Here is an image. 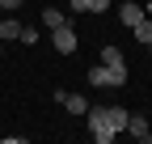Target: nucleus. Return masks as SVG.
<instances>
[{
    "label": "nucleus",
    "mask_w": 152,
    "mask_h": 144,
    "mask_svg": "<svg viewBox=\"0 0 152 144\" xmlns=\"http://www.w3.org/2000/svg\"><path fill=\"white\" fill-rule=\"evenodd\" d=\"M89 85L93 89H118V85H127V64H93L89 68Z\"/></svg>",
    "instance_id": "nucleus-1"
},
{
    "label": "nucleus",
    "mask_w": 152,
    "mask_h": 144,
    "mask_svg": "<svg viewBox=\"0 0 152 144\" xmlns=\"http://www.w3.org/2000/svg\"><path fill=\"white\" fill-rule=\"evenodd\" d=\"M85 119H89V132H93V140H97V144H110L114 136H118V132L110 127L106 106H89V110H85Z\"/></svg>",
    "instance_id": "nucleus-2"
},
{
    "label": "nucleus",
    "mask_w": 152,
    "mask_h": 144,
    "mask_svg": "<svg viewBox=\"0 0 152 144\" xmlns=\"http://www.w3.org/2000/svg\"><path fill=\"white\" fill-rule=\"evenodd\" d=\"M51 43H55V51H59V55H72V51L80 47V38H76V30H72V21H64V26H55V30H51Z\"/></svg>",
    "instance_id": "nucleus-3"
},
{
    "label": "nucleus",
    "mask_w": 152,
    "mask_h": 144,
    "mask_svg": "<svg viewBox=\"0 0 152 144\" xmlns=\"http://www.w3.org/2000/svg\"><path fill=\"white\" fill-rule=\"evenodd\" d=\"M127 132L135 136L140 144H152V119H144V115H131V119H127Z\"/></svg>",
    "instance_id": "nucleus-4"
},
{
    "label": "nucleus",
    "mask_w": 152,
    "mask_h": 144,
    "mask_svg": "<svg viewBox=\"0 0 152 144\" xmlns=\"http://www.w3.org/2000/svg\"><path fill=\"white\" fill-rule=\"evenodd\" d=\"M144 17H148V13H144V4H135V0H127V4H118V21H123L127 30H131V26H140Z\"/></svg>",
    "instance_id": "nucleus-5"
},
{
    "label": "nucleus",
    "mask_w": 152,
    "mask_h": 144,
    "mask_svg": "<svg viewBox=\"0 0 152 144\" xmlns=\"http://www.w3.org/2000/svg\"><path fill=\"white\" fill-rule=\"evenodd\" d=\"M59 102H64L68 115H85V110H89V102H85L80 93H59Z\"/></svg>",
    "instance_id": "nucleus-6"
},
{
    "label": "nucleus",
    "mask_w": 152,
    "mask_h": 144,
    "mask_svg": "<svg viewBox=\"0 0 152 144\" xmlns=\"http://www.w3.org/2000/svg\"><path fill=\"white\" fill-rule=\"evenodd\" d=\"M13 38H21V21L17 17H4L0 21V43H13Z\"/></svg>",
    "instance_id": "nucleus-7"
},
{
    "label": "nucleus",
    "mask_w": 152,
    "mask_h": 144,
    "mask_svg": "<svg viewBox=\"0 0 152 144\" xmlns=\"http://www.w3.org/2000/svg\"><path fill=\"white\" fill-rule=\"evenodd\" d=\"M110 0H72V13H106Z\"/></svg>",
    "instance_id": "nucleus-8"
},
{
    "label": "nucleus",
    "mask_w": 152,
    "mask_h": 144,
    "mask_svg": "<svg viewBox=\"0 0 152 144\" xmlns=\"http://www.w3.org/2000/svg\"><path fill=\"white\" fill-rule=\"evenodd\" d=\"M106 115H110V127H114V132H127V119H131V115L123 110V106H106Z\"/></svg>",
    "instance_id": "nucleus-9"
},
{
    "label": "nucleus",
    "mask_w": 152,
    "mask_h": 144,
    "mask_svg": "<svg viewBox=\"0 0 152 144\" xmlns=\"http://www.w3.org/2000/svg\"><path fill=\"white\" fill-rule=\"evenodd\" d=\"M64 21H68V17H64L59 9H42V26H47V30H55V26H64Z\"/></svg>",
    "instance_id": "nucleus-10"
},
{
    "label": "nucleus",
    "mask_w": 152,
    "mask_h": 144,
    "mask_svg": "<svg viewBox=\"0 0 152 144\" xmlns=\"http://www.w3.org/2000/svg\"><path fill=\"white\" fill-rule=\"evenodd\" d=\"M131 30H135V38H140L144 47L152 43V17H144V21H140V26H131Z\"/></svg>",
    "instance_id": "nucleus-11"
},
{
    "label": "nucleus",
    "mask_w": 152,
    "mask_h": 144,
    "mask_svg": "<svg viewBox=\"0 0 152 144\" xmlns=\"http://www.w3.org/2000/svg\"><path fill=\"white\" fill-rule=\"evenodd\" d=\"M102 64H123V51L114 47V43H106L102 47Z\"/></svg>",
    "instance_id": "nucleus-12"
},
{
    "label": "nucleus",
    "mask_w": 152,
    "mask_h": 144,
    "mask_svg": "<svg viewBox=\"0 0 152 144\" xmlns=\"http://www.w3.org/2000/svg\"><path fill=\"white\" fill-rule=\"evenodd\" d=\"M21 43H26V47H34V43H38V30H30V26H21Z\"/></svg>",
    "instance_id": "nucleus-13"
},
{
    "label": "nucleus",
    "mask_w": 152,
    "mask_h": 144,
    "mask_svg": "<svg viewBox=\"0 0 152 144\" xmlns=\"http://www.w3.org/2000/svg\"><path fill=\"white\" fill-rule=\"evenodd\" d=\"M0 4H4V13H17V9L26 4V0H0Z\"/></svg>",
    "instance_id": "nucleus-14"
},
{
    "label": "nucleus",
    "mask_w": 152,
    "mask_h": 144,
    "mask_svg": "<svg viewBox=\"0 0 152 144\" xmlns=\"http://www.w3.org/2000/svg\"><path fill=\"white\" fill-rule=\"evenodd\" d=\"M144 13H148V17H152V0H148V4H144Z\"/></svg>",
    "instance_id": "nucleus-15"
},
{
    "label": "nucleus",
    "mask_w": 152,
    "mask_h": 144,
    "mask_svg": "<svg viewBox=\"0 0 152 144\" xmlns=\"http://www.w3.org/2000/svg\"><path fill=\"white\" fill-rule=\"evenodd\" d=\"M148 55H152V43H148Z\"/></svg>",
    "instance_id": "nucleus-16"
},
{
    "label": "nucleus",
    "mask_w": 152,
    "mask_h": 144,
    "mask_svg": "<svg viewBox=\"0 0 152 144\" xmlns=\"http://www.w3.org/2000/svg\"><path fill=\"white\" fill-rule=\"evenodd\" d=\"M0 13H4V4H0Z\"/></svg>",
    "instance_id": "nucleus-17"
}]
</instances>
